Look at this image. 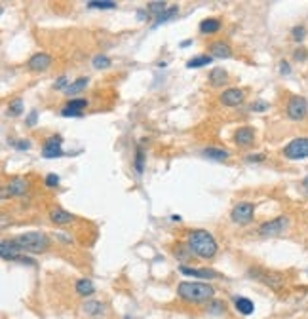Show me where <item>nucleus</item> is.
<instances>
[{"label": "nucleus", "instance_id": "nucleus-1", "mask_svg": "<svg viewBox=\"0 0 308 319\" xmlns=\"http://www.w3.org/2000/svg\"><path fill=\"white\" fill-rule=\"evenodd\" d=\"M177 295L181 296L185 302L204 304L213 300L215 289L209 283H202V281H183L177 287Z\"/></svg>", "mask_w": 308, "mask_h": 319}, {"label": "nucleus", "instance_id": "nucleus-2", "mask_svg": "<svg viewBox=\"0 0 308 319\" xmlns=\"http://www.w3.org/2000/svg\"><path fill=\"white\" fill-rule=\"evenodd\" d=\"M189 247L200 258H213L217 253V242L205 230H192L189 234Z\"/></svg>", "mask_w": 308, "mask_h": 319}, {"label": "nucleus", "instance_id": "nucleus-3", "mask_svg": "<svg viewBox=\"0 0 308 319\" xmlns=\"http://www.w3.org/2000/svg\"><path fill=\"white\" fill-rule=\"evenodd\" d=\"M14 242L17 243V247L23 251V253H44L50 247V240H48L44 234L40 232H29L17 236Z\"/></svg>", "mask_w": 308, "mask_h": 319}, {"label": "nucleus", "instance_id": "nucleus-4", "mask_svg": "<svg viewBox=\"0 0 308 319\" xmlns=\"http://www.w3.org/2000/svg\"><path fill=\"white\" fill-rule=\"evenodd\" d=\"M249 276L255 278L257 281H261L262 285L272 287V289H280L285 285V278L278 272H269V270H262V268H251V270H249Z\"/></svg>", "mask_w": 308, "mask_h": 319}, {"label": "nucleus", "instance_id": "nucleus-5", "mask_svg": "<svg viewBox=\"0 0 308 319\" xmlns=\"http://www.w3.org/2000/svg\"><path fill=\"white\" fill-rule=\"evenodd\" d=\"M284 156L289 160H300V158H308V139L300 137V139L291 141L287 147L284 148Z\"/></svg>", "mask_w": 308, "mask_h": 319}, {"label": "nucleus", "instance_id": "nucleus-6", "mask_svg": "<svg viewBox=\"0 0 308 319\" xmlns=\"http://www.w3.org/2000/svg\"><path fill=\"white\" fill-rule=\"evenodd\" d=\"M253 213H255V205L249 202H242L232 209L230 218H232L236 224H249L253 218Z\"/></svg>", "mask_w": 308, "mask_h": 319}, {"label": "nucleus", "instance_id": "nucleus-7", "mask_svg": "<svg viewBox=\"0 0 308 319\" xmlns=\"http://www.w3.org/2000/svg\"><path fill=\"white\" fill-rule=\"evenodd\" d=\"M287 218L285 217H278L274 220H269V222H265V224L259 228V234L265 236V238H272V236H280V234L285 230V226H287Z\"/></svg>", "mask_w": 308, "mask_h": 319}, {"label": "nucleus", "instance_id": "nucleus-8", "mask_svg": "<svg viewBox=\"0 0 308 319\" xmlns=\"http://www.w3.org/2000/svg\"><path fill=\"white\" fill-rule=\"evenodd\" d=\"M308 112V103L304 97H291L287 105V116L291 120H302Z\"/></svg>", "mask_w": 308, "mask_h": 319}, {"label": "nucleus", "instance_id": "nucleus-9", "mask_svg": "<svg viewBox=\"0 0 308 319\" xmlns=\"http://www.w3.org/2000/svg\"><path fill=\"white\" fill-rule=\"evenodd\" d=\"M61 143H63V139H61L59 135L50 137V139L44 143V147H42V156H44V158H59V156H63Z\"/></svg>", "mask_w": 308, "mask_h": 319}, {"label": "nucleus", "instance_id": "nucleus-10", "mask_svg": "<svg viewBox=\"0 0 308 319\" xmlns=\"http://www.w3.org/2000/svg\"><path fill=\"white\" fill-rule=\"evenodd\" d=\"M21 253H23V251L17 247L16 242H2L0 243V257L4 258V260H19V258L23 257Z\"/></svg>", "mask_w": 308, "mask_h": 319}, {"label": "nucleus", "instance_id": "nucleus-11", "mask_svg": "<svg viewBox=\"0 0 308 319\" xmlns=\"http://www.w3.org/2000/svg\"><path fill=\"white\" fill-rule=\"evenodd\" d=\"M179 270H181V274H185V276H192V278H202V280H211V278H219V274L215 272V270H209V268H202V270H198V268H190V266H185V264H183Z\"/></svg>", "mask_w": 308, "mask_h": 319}, {"label": "nucleus", "instance_id": "nucleus-12", "mask_svg": "<svg viewBox=\"0 0 308 319\" xmlns=\"http://www.w3.org/2000/svg\"><path fill=\"white\" fill-rule=\"evenodd\" d=\"M50 65H52V57L48 54H34L31 59H29V69L34 70V72L46 70Z\"/></svg>", "mask_w": 308, "mask_h": 319}, {"label": "nucleus", "instance_id": "nucleus-13", "mask_svg": "<svg viewBox=\"0 0 308 319\" xmlns=\"http://www.w3.org/2000/svg\"><path fill=\"white\" fill-rule=\"evenodd\" d=\"M105 310H107L105 304L99 300H87L82 304V311L90 317H101V315H105Z\"/></svg>", "mask_w": 308, "mask_h": 319}, {"label": "nucleus", "instance_id": "nucleus-14", "mask_svg": "<svg viewBox=\"0 0 308 319\" xmlns=\"http://www.w3.org/2000/svg\"><path fill=\"white\" fill-rule=\"evenodd\" d=\"M221 101L227 107H236V105H240V103L244 101V92L242 89H227L221 95Z\"/></svg>", "mask_w": 308, "mask_h": 319}, {"label": "nucleus", "instance_id": "nucleus-15", "mask_svg": "<svg viewBox=\"0 0 308 319\" xmlns=\"http://www.w3.org/2000/svg\"><path fill=\"white\" fill-rule=\"evenodd\" d=\"M50 220L54 224H71L74 220V215H71L69 211L61 209V207H56V209L50 213Z\"/></svg>", "mask_w": 308, "mask_h": 319}, {"label": "nucleus", "instance_id": "nucleus-16", "mask_svg": "<svg viewBox=\"0 0 308 319\" xmlns=\"http://www.w3.org/2000/svg\"><path fill=\"white\" fill-rule=\"evenodd\" d=\"M234 306H236L238 313H242V315H251L255 311V304L245 296H234Z\"/></svg>", "mask_w": 308, "mask_h": 319}, {"label": "nucleus", "instance_id": "nucleus-17", "mask_svg": "<svg viewBox=\"0 0 308 319\" xmlns=\"http://www.w3.org/2000/svg\"><path fill=\"white\" fill-rule=\"evenodd\" d=\"M253 139H255V131H253L251 127H240L234 135V141H236L238 145H242V147H247V145H251Z\"/></svg>", "mask_w": 308, "mask_h": 319}, {"label": "nucleus", "instance_id": "nucleus-18", "mask_svg": "<svg viewBox=\"0 0 308 319\" xmlns=\"http://www.w3.org/2000/svg\"><path fill=\"white\" fill-rule=\"evenodd\" d=\"M219 29H221V21L217 17H209V19H204L200 23V32H204V34H213Z\"/></svg>", "mask_w": 308, "mask_h": 319}, {"label": "nucleus", "instance_id": "nucleus-19", "mask_svg": "<svg viewBox=\"0 0 308 319\" xmlns=\"http://www.w3.org/2000/svg\"><path fill=\"white\" fill-rule=\"evenodd\" d=\"M10 190V194L14 196H23L25 192H27V180L21 179V177H16V179L10 183L8 187H6Z\"/></svg>", "mask_w": 308, "mask_h": 319}, {"label": "nucleus", "instance_id": "nucleus-20", "mask_svg": "<svg viewBox=\"0 0 308 319\" xmlns=\"http://www.w3.org/2000/svg\"><path fill=\"white\" fill-rule=\"evenodd\" d=\"M227 80H229V74H227V70L225 69H213L211 72H209V82H211V86L213 87L223 86Z\"/></svg>", "mask_w": 308, "mask_h": 319}, {"label": "nucleus", "instance_id": "nucleus-21", "mask_svg": "<svg viewBox=\"0 0 308 319\" xmlns=\"http://www.w3.org/2000/svg\"><path fill=\"white\" fill-rule=\"evenodd\" d=\"M76 293L80 296H92L95 293V285L92 280H78L76 281Z\"/></svg>", "mask_w": 308, "mask_h": 319}, {"label": "nucleus", "instance_id": "nucleus-22", "mask_svg": "<svg viewBox=\"0 0 308 319\" xmlns=\"http://www.w3.org/2000/svg\"><path fill=\"white\" fill-rule=\"evenodd\" d=\"M211 55L215 57H221V59H229L230 55H232V50H230L229 44H225V42H217L211 46Z\"/></svg>", "mask_w": 308, "mask_h": 319}, {"label": "nucleus", "instance_id": "nucleus-23", "mask_svg": "<svg viewBox=\"0 0 308 319\" xmlns=\"http://www.w3.org/2000/svg\"><path fill=\"white\" fill-rule=\"evenodd\" d=\"M177 12H179V8H177V6H171V8H167L164 14L156 16V19H154V25H152V29H156V27L164 25L166 21H169V19H173V17L177 16Z\"/></svg>", "mask_w": 308, "mask_h": 319}, {"label": "nucleus", "instance_id": "nucleus-24", "mask_svg": "<svg viewBox=\"0 0 308 319\" xmlns=\"http://www.w3.org/2000/svg\"><path fill=\"white\" fill-rule=\"evenodd\" d=\"M211 61H213V57H211V55H198V57H194V59H190V61L187 63V67H189V69H198V67H205V65H209Z\"/></svg>", "mask_w": 308, "mask_h": 319}, {"label": "nucleus", "instance_id": "nucleus-25", "mask_svg": "<svg viewBox=\"0 0 308 319\" xmlns=\"http://www.w3.org/2000/svg\"><path fill=\"white\" fill-rule=\"evenodd\" d=\"M204 156L211 158V160H215V162H223V160L229 158V152H227V150H219V148H205Z\"/></svg>", "mask_w": 308, "mask_h": 319}, {"label": "nucleus", "instance_id": "nucleus-26", "mask_svg": "<svg viewBox=\"0 0 308 319\" xmlns=\"http://www.w3.org/2000/svg\"><path fill=\"white\" fill-rule=\"evenodd\" d=\"M86 84H87V78H78V80H74L72 84H69V87L65 89V94L67 95L78 94V92H82V89L86 87Z\"/></svg>", "mask_w": 308, "mask_h": 319}, {"label": "nucleus", "instance_id": "nucleus-27", "mask_svg": "<svg viewBox=\"0 0 308 319\" xmlns=\"http://www.w3.org/2000/svg\"><path fill=\"white\" fill-rule=\"evenodd\" d=\"M135 169H137V173H143V169H145V152L141 147H137V150H135Z\"/></svg>", "mask_w": 308, "mask_h": 319}, {"label": "nucleus", "instance_id": "nucleus-28", "mask_svg": "<svg viewBox=\"0 0 308 319\" xmlns=\"http://www.w3.org/2000/svg\"><path fill=\"white\" fill-rule=\"evenodd\" d=\"M175 257L179 258V260H189L192 258V249H190L189 245L185 247V245H179L177 249H175Z\"/></svg>", "mask_w": 308, "mask_h": 319}, {"label": "nucleus", "instance_id": "nucleus-29", "mask_svg": "<svg viewBox=\"0 0 308 319\" xmlns=\"http://www.w3.org/2000/svg\"><path fill=\"white\" fill-rule=\"evenodd\" d=\"M87 105V99H72V101L67 103V109L71 110H76V112H82V109H86Z\"/></svg>", "mask_w": 308, "mask_h": 319}, {"label": "nucleus", "instance_id": "nucleus-30", "mask_svg": "<svg viewBox=\"0 0 308 319\" xmlns=\"http://www.w3.org/2000/svg\"><path fill=\"white\" fill-rule=\"evenodd\" d=\"M94 67L95 69H107V67H111V59L107 55H95Z\"/></svg>", "mask_w": 308, "mask_h": 319}, {"label": "nucleus", "instance_id": "nucleus-31", "mask_svg": "<svg viewBox=\"0 0 308 319\" xmlns=\"http://www.w3.org/2000/svg\"><path fill=\"white\" fill-rule=\"evenodd\" d=\"M8 112L12 114V116H19V114L23 112V103H21V99H14V101L10 103Z\"/></svg>", "mask_w": 308, "mask_h": 319}, {"label": "nucleus", "instance_id": "nucleus-32", "mask_svg": "<svg viewBox=\"0 0 308 319\" xmlns=\"http://www.w3.org/2000/svg\"><path fill=\"white\" fill-rule=\"evenodd\" d=\"M87 8H99V10H114L116 8V2H87Z\"/></svg>", "mask_w": 308, "mask_h": 319}, {"label": "nucleus", "instance_id": "nucleus-33", "mask_svg": "<svg viewBox=\"0 0 308 319\" xmlns=\"http://www.w3.org/2000/svg\"><path fill=\"white\" fill-rule=\"evenodd\" d=\"M207 311L209 313H223L225 311V304L221 302V300H211V302H207Z\"/></svg>", "mask_w": 308, "mask_h": 319}, {"label": "nucleus", "instance_id": "nucleus-34", "mask_svg": "<svg viewBox=\"0 0 308 319\" xmlns=\"http://www.w3.org/2000/svg\"><path fill=\"white\" fill-rule=\"evenodd\" d=\"M149 10L152 12V14L160 16V14L166 12V2H149Z\"/></svg>", "mask_w": 308, "mask_h": 319}, {"label": "nucleus", "instance_id": "nucleus-35", "mask_svg": "<svg viewBox=\"0 0 308 319\" xmlns=\"http://www.w3.org/2000/svg\"><path fill=\"white\" fill-rule=\"evenodd\" d=\"M293 34V40H297V42H300V40L304 38V34H306V31H304V27H295L291 31Z\"/></svg>", "mask_w": 308, "mask_h": 319}, {"label": "nucleus", "instance_id": "nucleus-36", "mask_svg": "<svg viewBox=\"0 0 308 319\" xmlns=\"http://www.w3.org/2000/svg\"><path fill=\"white\" fill-rule=\"evenodd\" d=\"M59 185V177H57L56 173H50V175H46V187L54 188Z\"/></svg>", "mask_w": 308, "mask_h": 319}, {"label": "nucleus", "instance_id": "nucleus-37", "mask_svg": "<svg viewBox=\"0 0 308 319\" xmlns=\"http://www.w3.org/2000/svg\"><path fill=\"white\" fill-rule=\"evenodd\" d=\"M61 116H65V118H80V116H82V112H76V110H71V109H67V107H65V109L61 110Z\"/></svg>", "mask_w": 308, "mask_h": 319}, {"label": "nucleus", "instance_id": "nucleus-38", "mask_svg": "<svg viewBox=\"0 0 308 319\" xmlns=\"http://www.w3.org/2000/svg\"><path fill=\"white\" fill-rule=\"evenodd\" d=\"M54 87H56V89H67V76H61L59 78V80H57L56 84H54Z\"/></svg>", "mask_w": 308, "mask_h": 319}, {"label": "nucleus", "instance_id": "nucleus-39", "mask_svg": "<svg viewBox=\"0 0 308 319\" xmlns=\"http://www.w3.org/2000/svg\"><path fill=\"white\" fill-rule=\"evenodd\" d=\"M14 145H16L19 150H29V148H31V143H29V141H16Z\"/></svg>", "mask_w": 308, "mask_h": 319}, {"label": "nucleus", "instance_id": "nucleus-40", "mask_svg": "<svg viewBox=\"0 0 308 319\" xmlns=\"http://www.w3.org/2000/svg\"><path fill=\"white\" fill-rule=\"evenodd\" d=\"M280 72H282V74H289V72H291V67H289V63H287V61H282V63H280Z\"/></svg>", "mask_w": 308, "mask_h": 319}, {"label": "nucleus", "instance_id": "nucleus-41", "mask_svg": "<svg viewBox=\"0 0 308 319\" xmlns=\"http://www.w3.org/2000/svg\"><path fill=\"white\" fill-rule=\"evenodd\" d=\"M36 116H38V112H36V110H31V114H29V118H27V125L36 124Z\"/></svg>", "mask_w": 308, "mask_h": 319}, {"label": "nucleus", "instance_id": "nucleus-42", "mask_svg": "<svg viewBox=\"0 0 308 319\" xmlns=\"http://www.w3.org/2000/svg\"><path fill=\"white\" fill-rule=\"evenodd\" d=\"M267 107H269V105H267L265 101H259V103H255V105H253V110H255V112H261V110H265Z\"/></svg>", "mask_w": 308, "mask_h": 319}, {"label": "nucleus", "instance_id": "nucleus-43", "mask_svg": "<svg viewBox=\"0 0 308 319\" xmlns=\"http://www.w3.org/2000/svg\"><path fill=\"white\" fill-rule=\"evenodd\" d=\"M245 160H247V162H262V160H265V156H262V154L247 156V158H245Z\"/></svg>", "mask_w": 308, "mask_h": 319}, {"label": "nucleus", "instance_id": "nucleus-44", "mask_svg": "<svg viewBox=\"0 0 308 319\" xmlns=\"http://www.w3.org/2000/svg\"><path fill=\"white\" fill-rule=\"evenodd\" d=\"M295 59L304 61V59H306V52H304V50H297V52H295Z\"/></svg>", "mask_w": 308, "mask_h": 319}, {"label": "nucleus", "instance_id": "nucleus-45", "mask_svg": "<svg viewBox=\"0 0 308 319\" xmlns=\"http://www.w3.org/2000/svg\"><path fill=\"white\" fill-rule=\"evenodd\" d=\"M137 19H141V21L149 19V12H145V10H137Z\"/></svg>", "mask_w": 308, "mask_h": 319}, {"label": "nucleus", "instance_id": "nucleus-46", "mask_svg": "<svg viewBox=\"0 0 308 319\" xmlns=\"http://www.w3.org/2000/svg\"><path fill=\"white\" fill-rule=\"evenodd\" d=\"M190 44H192V40H187V42H183L181 44V48H189Z\"/></svg>", "mask_w": 308, "mask_h": 319}, {"label": "nucleus", "instance_id": "nucleus-47", "mask_svg": "<svg viewBox=\"0 0 308 319\" xmlns=\"http://www.w3.org/2000/svg\"><path fill=\"white\" fill-rule=\"evenodd\" d=\"M304 187L308 188V177H306V179H304Z\"/></svg>", "mask_w": 308, "mask_h": 319}]
</instances>
